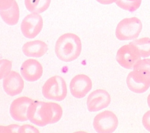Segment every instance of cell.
<instances>
[{"mask_svg": "<svg viewBox=\"0 0 150 133\" xmlns=\"http://www.w3.org/2000/svg\"><path fill=\"white\" fill-rule=\"evenodd\" d=\"M21 72L23 78L29 82H35L41 79L43 68L41 63L34 59H28L22 65Z\"/></svg>", "mask_w": 150, "mask_h": 133, "instance_id": "cell-12", "label": "cell"}, {"mask_svg": "<svg viewBox=\"0 0 150 133\" xmlns=\"http://www.w3.org/2000/svg\"><path fill=\"white\" fill-rule=\"evenodd\" d=\"M62 115V108L54 102L33 101L28 109V120L39 127L57 123Z\"/></svg>", "mask_w": 150, "mask_h": 133, "instance_id": "cell-1", "label": "cell"}, {"mask_svg": "<svg viewBox=\"0 0 150 133\" xmlns=\"http://www.w3.org/2000/svg\"><path fill=\"white\" fill-rule=\"evenodd\" d=\"M133 69L142 75L150 83V59H141L136 63Z\"/></svg>", "mask_w": 150, "mask_h": 133, "instance_id": "cell-18", "label": "cell"}, {"mask_svg": "<svg viewBox=\"0 0 150 133\" xmlns=\"http://www.w3.org/2000/svg\"><path fill=\"white\" fill-rule=\"evenodd\" d=\"M141 58L138 50L131 43L120 48L116 54L117 62L126 69H132Z\"/></svg>", "mask_w": 150, "mask_h": 133, "instance_id": "cell-6", "label": "cell"}, {"mask_svg": "<svg viewBox=\"0 0 150 133\" xmlns=\"http://www.w3.org/2000/svg\"><path fill=\"white\" fill-rule=\"evenodd\" d=\"M96 1L103 5H110L116 3L117 0H96Z\"/></svg>", "mask_w": 150, "mask_h": 133, "instance_id": "cell-25", "label": "cell"}, {"mask_svg": "<svg viewBox=\"0 0 150 133\" xmlns=\"http://www.w3.org/2000/svg\"><path fill=\"white\" fill-rule=\"evenodd\" d=\"M18 132L20 133H40V131L33 125L29 124H25L20 127Z\"/></svg>", "mask_w": 150, "mask_h": 133, "instance_id": "cell-22", "label": "cell"}, {"mask_svg": "<svg viewBox=\"0 0 150 133\" xmlns=\"http://www.w3.org/2000/svg\"><path fill=\"white\" fill-rule=\"evenodd\" d=\"M51 0H25L26 9L35 13H42L50 7Z\"/></svg>", "mask_w": 150, "mask_h": 133, "instance_id": "cell-16", "label": "cell"}, {"mask_svg": "<svg viewBox=\"0 0 150 133\" xmlns=\"http://www.w3.org/2000/svg\"><path fill=\"white\" fill-rule=\"evenodd\" d=\"M141 2L142 0H117L115 3L124 10L134 12L139 8Z\"/></svg>", "mask_w": 150, "mask_h": 133, "instance_id": "cell-19", "label": "cell"}, {"mask_svg": "<svg viewBox=\"0 0 150 133\" xmlns=\"http://www.w3.org/2000/svg\"><path fill=\"white\" fill-rule=\"evenodd\" d=\"M82 51V42L79 37L71 33H64L57 39L55 52L57 58L66 63L76 60Z\"/></svg>", "mask_w": 150, "mask_h": 133, "instance_id": "cell-2", "label": "cell"}, {"mask_svg": "<svg viewBox=\"0 0 150 133\" xmlns=\"http://www.w3.org/2000/svg\"><path fill=\"white\" fill-rule=\"evenodd\" d=\"M0 16L3 20L9 26L16 25L18 22L20 10L16 0H14L13 6L9 9L0 10Z\"/></svg>", "mask_w": 150, "mask_h": 133, "instance_id": "cell-15", "label": "cell"}, {"mask_svg": "<svg viewBox=\"0 0 150 133\" xmlns=\"http://www.w3.org/2000/svg\"><path fill=\"white\" fill-rule=\"evenodd\" d=\"M33 102L28 97L22 96L14 100L10 108V113L11 118L18 122H25L28 120V109Z\"/></svg>", "mask_w": 150, "mask_h": 133, "instance_id": "cell-10", "label": "cell"}, {"mask_svg": "<svg viewBox=\"0 0 150 133\" xmlns=\"http://www.w3.org/2000/svg\"><path fill=\"white\" fill-rule=\"evenodd\" d=\"M42 91L45 98L60 102L67 96V84L64 79L61 76H52L44 83Z\"/></svg>", "mask_w": 150, "mask_h": 133, "instance_id": "cell-3", "label": "cell"}, {"mask_svg": "<svg viewBox=\"0 0 150 133\" xmlns=\"http://www.w3.org/2000/svg\"><path fill=\"white\" fill-rule=\"evenodd\" d=\"M118 118L116 114L110 110L99 113L93 121V127L98 133H112L118 127Z\"/></svg>", "mask_w": 150, "mask_h": 133, "instance_id": "cell-5", "label": "cell"}, {"mask_svg": "<svg viewBox=\"0 0 150 133\" xmlns=\"http://www.w3.org/2000/svg\"><path fill=\"white\" fill-rule=\"evenodd\" d=\"M25 83L22 76L17 72L12 71L4 78L3 87L4 91L10 96L21 94L24 88Z\"/></svg>", "mask_w": 150, "mask_h": 133, "instance_id": "cell-11", "label": "cell"}, {"mask_svg": "<svg viewBox=\"0 0 150 133\" xmlns=\"http://www.w3.org/2000/svg\"><path fill=\"white\" fill-rule=\"evenodd\" d=\"M14 0H0V10H6L11 7Z\"/></svg>", "mask_w": 150, "mask_h": 133, "instance_id": "cell-24", "label": "cell"}, {"mask_svg": "<svg viewBox=\"0 0 150 133\" xmlns=\"http://www.w3.org/2000/svg\"><path fill=\"white\" fill-rule=\"evenodd\" d=\"M19 125L11 124L7 126L0 125V133H10V132H18L20 128Z\"/></svg>", "mask_w": 150, "mask_h": 133, "instance_id": "cell-21", "label": "cell"}, {"mask_svg": "<svg viewBox=\"0 0 150 133\" xmlns=\"http://www.w3.org/2000/svg\"><path fill=\"white\" fill-rule=\"evenodd\" d=\"M142 124L144 128L150 132V110L144 113L142 117Z\"/></svg>", "mask_w": 150, "mask_h": 133, "instance_id": "cell-23", "label": "cell"}, {"mask_svg": "<svg viewBox=\"0 0 150 133\" xmlns=\"http://www.w3.org/2000/svg\"><path fill=\"white\" fill-rule=\"evenodd\" d=\"M126 84L129 90L135 93H143L150 87V83L138 72L133 70L129 73Z\"/></svg>", "mask_w": 150, "mask_h": 133, "instance_id": "cell-13", "label": "cell"}, {"mask_svg": "<svg viewBox=\"0 0 150 133\" xmlns=\"http://www.w3.org/2000/svg\"><path fill=\"white\" fill-rule=\"evenodd\" d=\"M138 50L139 54L142 58H146L150 56V38L142 37L136 39L130 42Z\"/></svg>", "mask_w": 150, "mask_h": 133, "instance_id": "cell-17", "label": "cell"}, {"mask_svg": "<svg viewBox=\"0 0 150 133\" xmlns=\"http://www.w3.org/2000/svg\"><path fill=\"white\" fill-rule=\"evenodd\" d=\"M43 27V19L41 15L32 13L26 15L22 22L21 28L22 34L28 39L38 35Z\"/></svg>", "mask_w": 150, "mask_h": 133, "instance_id": "cell-7", "label": "cell"}, {"mask_svg": "<svg viewBox=\"0 0 150 133\" xmlns=\"http://www.w3.org/2000/svg\"><path fill=\"white\" fill-rule=\"evenodd\" d=\"M142 29V24L138 18H125L118 23L116 29V36L120 41L136 39Z\"/></svg>", "mask_w": 150, "mask_h": 133, "instance_id": "cell-4", "label": "cell"}, {"mask_svg": "<svg viewBox=\"0 0 150 133\" xmlns=\"http://www.w3.org/2000/svg\"><path fill=\"white\" fill-rule=\"evenodd\" d=\"M110 102V94L105 90L98 89L89 94L86 105L89 112H97L108 107Z\"/></svg>", "mask_w": 150, "mask_h": 133, "instance_id": "cell-8", "label": "cell"}, {"mask_svg": "<svg viewBox=\"0 0 150 133\" xmlns=\"http://www.w3.org/2000/svg\"><path fill=\"white\" fill-rule=\"evenodd\" d=\"M48 49L47 44L40 40L28 42L22 47V51L25 55L33 58L42 57L47 53Z\"/></svg>", "mask_w": 150, "mask_h": 133, "instance_id": "cell-14", "label": "cell"}, {"mask_svg": "<svg viewBox=\"0 0 150 133\" xmlns=\"http://www.w3.org/2000/svg\"><path fill=\"white\" fill-rule=\"evenodd\" d=\"M147 103H148L149 108H150V93L149 94L148 96V98H147Z\"/></svg>", "mask_w": 150, "mask_h": 133, "instance_id": "cell-26", "label": "cell"}, {"mask_svg": "<svg viewBox=\"0 0 150 133\" xmlns=\"http://www.w3.org/2000/svg\"><path fill=\"white\" fill-rule=\"evenodd\" d=\"M12 62L6 59L0 60V80L5 78L11 71Z\"/></svg>", "mask_w": 150, "mask_h": 133, "instance_id": "cell-20", "label": "cell"}, {"mask_svg": "<svg viewBox=\"0 0 150 133\" xmlns=\"http://www.w3.org/2000/svg\"><path fill=\"white\" fill-rule=\"evenodd\" d=\"M92 87L91 79L85 74L77 75L71 79L70 83V90L73 96L82 99L90 91Z\"/></svg>", "mask_w": 150, "mask_h": 133, "instance_id": "cell-9", "label": "cell"}]
</instances>
